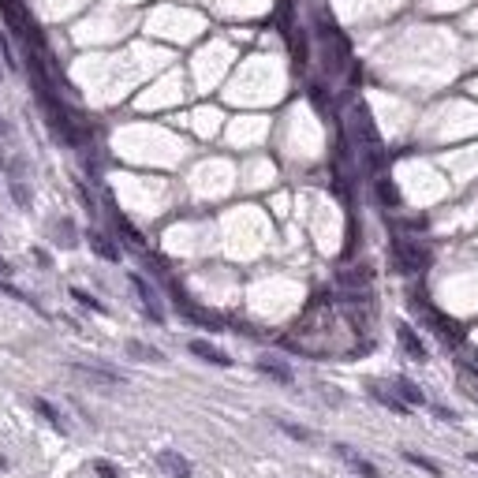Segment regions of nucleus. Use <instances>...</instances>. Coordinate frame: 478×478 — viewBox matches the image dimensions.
I'll return each instance as SVG.
<instances>
[{
	"label": "nucleus",
	"instance_id": "1",
	"mask_svg": "<svg viewBox=\"0 0 478 478\" xmlns=\"http://www.w3.org/2000/svg\"><path fill=\"white\" fill-rule=\"evenodd\" d=\"M392 255L400 258V269L404 273H419V269H426V265H430V250L419 247V243H411V239H396Z\"/></svg>",
	"mask_w": 478,
	"mask_h": 478
},
{
	"label": "nucleus",
	"instance_id": "2",
	"mask_svg": "<svg viewBox=\"0 0 478 478\" xmlns=\"http://www.w3.org/2000/svg\"><path fill=\"white\" fill-rule=\"evenodd\" d=\"M351 124H355V131H358V139L370 146V153H378V150H381V135H378V124H374V116H370V109H366L363 101H355Z\"/></svg>",
	"mask_w": 478,
	"mask_h": 478
},
{
	"label": "nucleus",
	"instance_id": "3",
	"mask_svg": "<svg viewBox=\"0 0 478 478\" xmlns=\"http://www.w3.org/2000/svg\"><path fill=\"white\" fill-rule=\"evenodd\" d=\"M131 288L139 291V299H142V307H146V314L153 317V322H165V310H161V303H157V296H153V288L142 281L139 273H131Z\"/></svg>",
	"mask_w": 478,
	"mask_h": 478
},
{
	"label": "nucleus",
	"instance_id": "4",
	"mask_svg": "<svg viewBox=\"0 0 478 478\" xmlns=\"http://www.w3.org/2000/svg\"><path fill=\"white\" fill-rule=\"evenodd\" d=\"M337 456H340L344 463H348V467H351L355 474H363V478H381L374 463H370V460H363V456H358L351 445H337Z\"/></svg>",
	"mask_w": 478,
	"mask_h": 478
},
{
	"label": "nucleus",
	"instance_id": "5",
	"mask_svg": "<svg viewBox=\"0 0 478 478\" xmlns=\"http://www.w3.org/2000/svg\"><path fill=\"white\" fill-rule=\"evenodd\" d=\"M187 348H191V355L206 358V363H214V366H232V358L224 355L221 348H214V344H209V340H191Z\"/></svg>",
	"mask_w": 478,
	"mask_h": 478
},
{
	"label": "nucleus",
	"instance_id": "6",
	"mask_svg": "<svg viewBox=\"0 0 478 478\" xmlns=\"http://www.w3.org/2000/svg\"><path fill=\"white\" fill-rule=\"evenodd\" d=\"M396 337H400V344H404V351L411 355V358H426V348H422V340H419V333L411 329L407 322H400L396 325Z\"/></svg>",
	"mask_w": 478,
	"mask_h": 478
},
{
	"label": "nucleus",
	"instance_id": "7",
	"mask_svg": "<svg viewBox=\"0 0 478 478\" xmlns=\"http://www.w3.org/2000/svg\"><path fill=\"white\" fill-rule=\"evenodd\" d=\"M157 463H161L172 478H191V463L183 460L180 453H161V456H157Z\"/></svg>",
	"mask_w": 478,
	"mask_h": 478
},
{
	"label": "nucleus",
	"instance_id": "8",
	"mask_svg": "<svg viewBox=\"0 0 478 478\" xmlns=\"http://www.w3.org/2000/svg\"><path fill=\"white\" fill-rule=\"evenodd\" d=\"M90 247H94V255H101L105 262H119V250L109 235H101V232H90Z\"/></svg>",
	"mask_w": 478,
	"mask_h": 478
},
{
	"label": "nucleus",
	"instance_id": "9",
	"mask_svg": "<svg viewBox=\"0 0 478 478\" xmlns=\"http://www.w3.org/2000/svg\"><path fill=\"white\" fill-rule=\"evenodd\" d=\"M34 407H37V415H42V419H45L57 433H68V426H64V419H60V411L52 407L49 400H34Z\"/></svg>",
	"mask_w": 478,
	"mask_h": 478
},
{
	"label": "nucleus",
	"instance_id": "10",
	"mask_svg": "<svg viewBox=\"0 0 478 478\" xmlns=\"http://www.w3.org/2000/svg\"><path fill=\"white\" fill-rule=\"evenodd\" d=\"M370 396H374V400H381L389 411H396V415H407V404L400 400V396H392V392H385L381 385H370Z\"/></svg>",
	"mask_w": 478,
	"mask_h": 478
},
{
	"label": "nucleus",
	"instance_id": "11",
	"mask_svg": "<svg viewBox=\"0 0 478 478\" xmlns=\"http://www.w3.org/2000/svg\"><path fill=\"white\" fill-rule=\"evenodd\" d=\"M396 392H400L407 404H426V396H422V389H419L415 381H407V378H396Z\"/></svg>",
	"mask_w": 478,
	"mask_h": 478
},
{
	"label": "nucleus",
	"instance_id": "12",
	"mask_svg": "<svg viewBox=\"0 0 478 478\" xmlns=\"http://www.w3.org/2000/svg\"><path fill=\"white\" fill-rule=\"evenodd\" d=\"M127 355L146 358V363H161V351H153L150 344H139V340H131V344H127Z\"/></svg>",
	"mask_w": 478,
	"mask_h": 478
},
{
	"label": "nucleus",
	"instance_id": "13",
	"mask_svg": "<svg viewBox=\"0 0 478 478\" xmlns=\"http://www.w3.org/2000/svg\"><path fill=\"white\" fill-rule=\"evenodd\" d=\"M258 370H265V374H269V378H276V381H291V370L288 366H281V363H273V358H262V363H258Z\"/></svg>",
	"mask_w": 478,
	"mask_h": 478
},
{
	"label": "nucleus",
	"instance_id": "14",
	"mask_svg": "<svg viewBox=\"0 0 478 478\" xmlns=\"http://www.w3.org/2000/svg\"><path fill=\"white\" fill-rule=\"evenodd\" d=\"M378 194H381L385 206H400V191H396L389 180H378Z\"/></svg>",
	"mask_w": 478,
	"mask_h": 478
},
{
	"label": "nucleus",
	"instance_id": "15",
	"mask_svg": "<svg viewBox=\"0 0 478 478\" xmlns=\"http://www.w3.org/2000/svg\"><path fill=\"white\" fill-rule=\"evenodd\" d=\"M276 426H281L291 441H310V430H303V426H296V422H284V419H276Z\"/></svg>",
	"mask_w": 478,
	"mask_h": 478
},
{
	"label": "nucleus",
	"instance_id": "16",
	"mask_svg": "<svg viewBox=\"0 0 478 478\" xmlns=\"http://www.w3.org/2000/svg\"><path fill=\"white\" fill-rule=\"evenodd\" d=\"M116 224H119V235H124V239H127V243H131V247H146V239H142V232H135V228H131V224H127L124 217H119Z\"/></svg>",
	"mask_w": 478,
	"mask_h": 478
},
{
	"label": "nucleus",
	"instance_id": "17",
	"mask_svg": "<svg viewBox=\"0 0 478 478\" xmlns=\"http://www.w3.org/2000/svg\"><path fill=\"white\" fill-rule=\"evenodd\" d=\"M411 463H415V467H422V471H430V474H441V467H437L433 460H426V456H419V453H404Z\"/></svg>",
	"mask_w": 478,
	"mask_h": 478
},
{
	"label": "nucleus",
	"instance_id": "18",
	"mask_svg": "<svg viewBox=\"0 0 478 478\" xmlns=\"http://www.w3.org/2000/svg\"><path fill=\"white\" fill-rule=\"evenodd\" d=\"M71 299H78L83 307H90V310H98V314H105V307L94 299V296H86V291H78V288H71Z\"/></svg>",
	"mask_w": 478,
	"mask_h": 478
},
{
	"label": "nucleus",
	"instance_id": "19",
	"mask_svg": "<svg viewBox=\"0 0 478 478\" xmlns=\"http://www.w3.org/2000/svg\"><path fill=\"white\" fill-rule=\"evenodd\" d=\"M94 471H98L101 478H119V471H116V463H109V460H94Z\"/></svg>",
	"mask_w": 478,
	"mask_h": 478
},
{
	"label": "nucleus",
	"instance_id": "20",
	"mask_svg": "<svg viewBox=\"0 0 478 478\" xmlns=\"http://www.w3.org/2000/svg\"><path fill=\"white\" fill-rule=\"evenodd\" d=\"M0 471H8V460L4 456H0Z\"/></svg>",
	"mask_w": 478,
	"mask_h": 478
},
{
	"label": "nucleus",
	"instance_id": "21",
	"mask_svg": "<svg viewBox=\"0 0 478 478\" xmlns=\"http://www.w3.org/2000/svg\"><path fill=\"white\" fill-rule=\"evenodd\" d=\"M4 273H11V269H8V265H4V262H0V276H4Z\"/></svg>",
	"mask_w": 478,
	"mask_h": 478
},
{
	"label": "nucleus",
	"instance_id": "22",
	"mask_svg": "<svg viewBox=\"0 0 478 478\" xmlns=\"http://www.w3.org/2000/svg\"><path fill=\"white\" fill-rule=\"evenodd\" d=\"M467 460H471V463H478V453H471V456H467Z\"/></svg>",
	"mask_w": 478,
	"mask_h": 478
}]
</instances>
